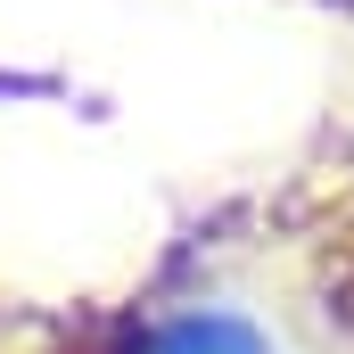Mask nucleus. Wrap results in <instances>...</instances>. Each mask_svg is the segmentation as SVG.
<instances>
[{
	"mask_svg": "<svg viewBox=\"0 0 354 354\" xmlns=\"http://www.w3.org/2000/svg\"><path fill=\"white\" fill-rule=\"evenodd\" d=\"M115 354H280V338L264 313H248L231 297H189V305L140 313Z\"/></svg>",
	"mask_w": 354,
	"mask_h": 354,
	"instance_id": "1",
	"label": "nucleus"
}]
</instances>
